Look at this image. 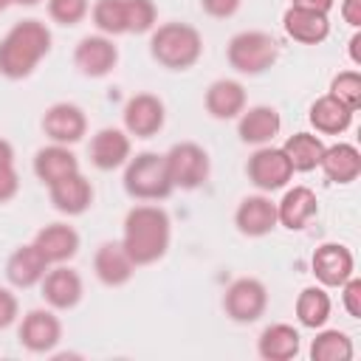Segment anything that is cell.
<instances>
[{
    "label": "cell",
    "instance_id": "obj_1",
    "mask_svg": "<svg viewBox=\"0 0 361 361\" xmlns=\"http://www.w3.org/2000/svg\"><path fill=\"white\" fill-rule=\"evenodd\" d=\"M169 237H172V223L161 206L141 203L127 212L121 245L130 254L135 268L158 262L169 248Z\"/></svg>",
    "mask_w": 361,
    "mask_h": 361
},
{
    "label": "cell",
    "instance_id": "obj_2",
    "mask_svg": "<svg viewBox=\"0 0 361 361\" xmlns=\"http://www.w3.org/2000/svg\"><path fill=\"white\" fill-rule=\"evenodd\" d=\"M51 51V31L39 20H23L0 39V73L8 79H25Z\"/></svg>",
    "mask_w": 361,
    "mask_h": 361
},
{
    "label": "cell",
    "instance_id": "obj_3",
    "mask_svg": "<svg viewBox=\"0 0 361 361\" xmlns=\"http://www.w3.org/2000/svg\"><path fill=\"white\" fill-rule=\"evenodd\" d=\"M149 54L158 65H164L169 71H186L203 54L200 31L189 23H164V25L152 28Z\"/></svg>",
    "mask_w": 361,
    "mask_h": 361
},
{
    "label": "cell",
    "instance_id": "obj_4",
    "mask_svg": "<svg viewBox=\"0 0 361 361\" xmlns=\"http://www.w3.org/2000/svg\"><path fill=\"white\" fill-rule=\"evenodd\" d=\"M124 189L135 200H164L172 192L166 158L158 152H138L124 166Z\"/></svg>",
    "mask_w": 361,
    "mask_h": 361
},
{
    "label": "cell",
    "instance_id": "obj_5",
    "mask_svg": "<svg viewBox=\"0 0 361 361\" xmlns=\"http://www.w3.org/2000/svg\"><path fill=\"white\" fill-rule=\"evenodd\" d=\"M226 56L234 71L257 76L279 59V42L265 31H240L228 39Z\"/></svg>",
    "mask_w": 361,
    "mask_h": 361
},
{
    "label": "cell",
    "instance_id": "obj_6",
    "mask_svg": "<svg viewBox=\"0 0 361 361\" xmlns=\"http://www.w3.org/2000/svg\"><path fill=\"white\" fill-rule=\"evenodd\" d=\"M166 172L172 180V189H197L209 178V155L200 144L180 141L166 155Z\"/></svg>",
    "mask_w": 361,
    "mask_h": 361
},
{
    "label": "cell",
    "instance_id": "obj_7",
    "mask_svg": "<svg viewBox=\"0 0 361 361\" xmlns=\"http://www.w3.org/2000/svg\"><path fill=\"white\" fill-rule=\"evenodd\" d=\"M268 307V290L259 279L254 276H240L228 285L226 296H223V310L228 319L240 322V324H248V322H257Z\"/></svg>",
    "mask_w": 361,
    "mask_h": 361
},
{
    "label": "cell",
    "instance_id": "obj_8",
    "mask_svg": "<svg viewBox=\"0 0 361 361\" xmlns=\"http://www.w3.org/2000/svg\"><path fill=\"white\" fill-rule=\"evenodd\" d=\"M245 172H248V180L262 192H276L288 186V180L293 178V166L285 158L282 147H265V144L248 158Z\"/></svg>",
    "mask_w": 361,
    "mask_h": 361
},
{
    "label": "cell",
    "instance_id": "obj_9",
    "mask_svg": "<svg viewBox=\"0 0 361 361\" xmlns=\"http://www.w3.org/2000/svg\"><path fill=\"white\" fill-rule=\"evenodd\" d=\"M310 268L316 274V279L324 285V288H341L353 271H355V259H353V251L341 243H324L313 251L310 257Z\"/></svg>",
    "mask_w": 361,
    "mask_h": 361
},
{
    "label": "cell",
    "instance_id": "obj_10",
    "mask_svg": "<svg viewBox=\"0 0 361 361\" xmlns=\"http://www.w3.org/2000/svg\"><path fill=\"white\" fill-rule=\"evenodd\" d=\"M85 130H87V118H85V110L79 104L56 102L42 116V133L54 144H65V147L76 144V141H82Z\"/></svg>",
    "mask_w": 361,
    "mask_h": 361
},
{
    "label": "cell",
    "instance_id": "obj_11",
    "mask_svg": "<svg viewBox=\"0 0 361 361\" xmlns=\"http://www.w3.org/2000/svg\"><path fill=\"white\" fill-rule=\"evenodd\" d=\"M73 62H76V68H79L85 76L102 79V76H107V73L116 68V62H118V48L113 45L110 37H104V34H90V37H82V39H79V45H76V51H73Z\"/></svg>",
    "mask_w": 361,
    "mask_h": 361
},
{
    "label": "cell",
    "instance_id": "obj_12",
    "mask_svg": "<svg viewBox=\"0 0 361 361\" xmlns=\"http://www.w3.org/2000/svg\"><path fill=\"white\" fill-rule=\"evenodd\" d=\"M124 130L135 138H149L164 127V102L152 93H135L124 104Z\"/></svg>",
    "mask_w": 361,
    "mask_h": 361
},
{
    "label": "cell",
    "instance_id": "obj_13",
    "mask_svg": "<svg viewBox=\"0 0 361 361\" xmlns=\"http://www.w3.org/2000/svg\"><path fill=\"white\" fill-rule=\"evenodd\" d=\"M62 338V324L51 310H28L20 322V344L31 353H51Z\"/></svg>",
    "mask_w": 361,
    "mask_h": 361
},
{
    "label": "cell",
    "instance_id": "obj_14",
    "mask_svg": "<svg viewBox=\"0 0 361 361\" xmlns=\"http://www.w3.org/2000/svg\"><path fill=\"white\" fill-rule=\"evenodd\" d=\"M234 226L245 237H265L276 228V203L265 195H248L234 212Z\"/></svg>",
    "mask_w": 361,
    "mask_h": 361
},
{
    "label": "cell",
    "instance_id": "obj_15",
    "mask_svg": "<svg viewBox=\"0 0 361 361\" xmlns=\"http://www.w3.org/2000/svg\"><path fill=\"white\" fill-rule=\"evenodd\" d=\"M42 299L54 307V310H71L79 305L82 293H85V285H82V276L65 265H56V268H48L45 276H42Z\"/></svg>",
    "mask_w": 361,
    "mask_h": 361
},
{
    "label": "cell",
    "instance_id": "obj_16",
    "mask_svg": "<svg viewBox=\"0 0 361 361\" xmlns=\"http://www.w3.org/2000/svg\"><path fill=\"white\" fill-rule=\"evenodd\" d=\"M34 245L48 259V265H62L79 251V231L68 223H48L37 231Z\"/></svg>",
    "mask_w": 361,
    "mask_h": 361
},
{
    "label": "cell",
    "instance_id": "obj_17",
    "mask_svg": "<svg viewBox=\"0 0 361 361\" xmlns=\"http://www.w3.org/2000/svg\"><path fill=\"white\" fill-rule=\"evenodd\" d=\"M90 161L99 169H116L130 161V135L118 127H102L90 138Z\"/></svg>",
    "mask_w": 361,
    "mask_h": 361
},
{
    "label": "cell",
    "instance_id": "obj_18",
    "mask_svg": "<svg viewBox=\"0 0 361 361\" xmlns=\"http://www.w3.org/2000/svg\"><path fill=\"white\" fill-rule=\"evenodd\" d=\"M48 192H51L54 209L62 212V214H82L93 203V186L82 172L59 178L56 183L48 186Z\"/></svg>",
    "mask_w": 361,
    "mask_h": 361
},
{
    "label": "cell",
    "instance_id": "obj_19",
    "mask_svg": "<svg viewBox=\"0 0 361 361\" xmlns=\"http://www.w3.org/2000/svg\"><path fill=\"white\" fill-rule=\"evenodd\" d=\"M316 212H319L316 192L307 186H293L276 203V223H282L290 231H302L316 217Z\"/></svg>",
    "mask_w": 361,
    "mask_h": 361
},
{
    "label": "cell",
    "instance_id": "obj_20",
    "mask_svg": "<svg viewBox=\"0 0 361 361\" xmlns=\"http://www.w3.org/2000/svg\"><path fill=\"white\" fill-rule=\"evenodd\" d=\"M282 28H285V34L290 39H296L302 45H319L330 34V20H327V14L290 6L285 11V17H282Z\"/></svg>",
    "mask_w": 361,
    "mask_h": 361
},
{
    "label": "cell",
    "instance_id": "obj_21",
    "mask_svg": "<svg viewBox=\"0 0 361 361\" xmlns=\"http://www.w3.org/2000/svg\"><path fill=\"white\" fill-rule=\"evenodd\" d=\"M93 271L104 285L118 288V285L130 282L135 265H133V259L121 243H102L96 248V257H93Z\"/></svg>",
    "mask_w": 361,
    "mask_h": 361
},
{
    "label": "cell",
    "instance_id": "obj_22",
    "mask_svg": "<svg viewBox=\"0 0 361 361\" xmlns=\"http://www.w3.org/2000/svg\"><path fill=\"white\" fill-rule=\"evenodd\" d=\"M45 271H48V259L39 254V248L34 243L14 248L6 262V276L14 288H31V285L42 282Z\"/></svg>",
    "mask_w": 361,
    "mask_h": 361
},
{
    "label": "cell",
    "instance_id": "obj_23",
    "mask_svg": "<svg viewBox=\"0 0 361 361\" xmlns=\"http://www.w3.org/2000/svg\"><path fill=\"white\" fill-rule=\"evenodd\" d=\"M282 127V118L274 107L268 104H257V107H248L240 113V124H237V133L245 144H254V147H262L268 144Z\"/></svg>",
    "mask_w": 361,
    "mask_h": 361
},
{
    "label": "cell",
    "instance_id": "obj_24",
    "mask_svg": "<svg viewBox=\"0 0 361 361\" xmlns=\"http://www.w3.org/2000/svg\"><path fill=\"white\" fill-rule=\"evenodd\" d=\"M319 166L327 175V180H333V183H353L361 175V152L353 144L338 141L333 147H324Z\"/></svg>",
    "mask_w": 361,
    "mask_h": 361
},
{
    "label": "cell",
    "instance_id": "obj_25",
    "mask_svg": "<svg viewBox=\"0 0 361 361\" xmlns=\"http://www.w3.org/2000/svg\"><path fill=\"white\" fill-rule=\"evenodd\" d=\"M257 353L265 361H290V358H296L299 355V330L285 324V322L268 324L257 338Z\"/></svg>",
    "mask_w": 361,
    "mask_h": 361
},
{
    "label": "cell",
    "instance_id": "obj_26",
    "mask_svg": "<svg viewBox=\"0 0 361 361\" xmlns=\"http://www.w3.org/2000/svg\"><path fill=\"white\" fill-rule=\"evenodd\" d=\"M203 102L214 118H237L245 110V87L234 79H217L209 85Z\"/></svg>",
    "mask_w": 361,
    "mask_h": 361
},
{
    "label": "cell",
    "instance_id": "obj_27",
    "mask_svg": "<svg viewBox=\"0 0 361 361\" xmlns=\"http://www.w3.org/2000/svg\"><path fill=\"white\" fill-rule=\"evenodd\" d=\"M73 172H79V161H76V155L65 144H51V147L37 149V155H34V175L45 186H51L59 178L73 175Z\"/></svg>",
    "mask_w": 361,
    "mask_h": 361
},
{
    "label": "cell",
    "instance_id": "obj_28",
    "mask_svg": "<svg viewBox=\"0 0 361 361\" xmlns=\"http://www.w3.org/2000/svg\"><path fill=\"white\" fill-rule=\"evenodd\" d=\"M353 113L347 104H341L338 99H333L330 93L327 96H319L313 104H310V124L316 127V133H324V135H341L350 124H353Z\"/></svg>",
    "mask_w": 361,
    "mask_h": 361
},
{
    "label": "cell",
    "instance_id": "obj_29",
    "mask_svg": "<svg viewBox=\"0 0 361 361\" xmlns=\"http://www.w3.org/2000/svg\"><path fill=\"white\" fill-rule=\"evenodd\" d=\"M282 152L285 158L290 161L293 172H310L319 166L322 161V152H324V144L319 135L313 133H293L288 135V141L282 144Z\"/></svg>",
    "mask_w": 361,
    "mask_h": 361
},
{
    "label": "cell",
    "instance_id": "obj_30",
    "mask_svg": "<svg viewBox=\"0 0 361 361\" xmlns=\"http://www.w3.org/2000/svg\"><path fill=\"white\" fill-rule=\"evenodd\" d=\"M330 307H333V302L324 288H305L296 296V319H299V324H305L310 330L324 327V322L330 319Z\"/></svg>",
    "mask_w": 361,
    "mask_h": 361
},
{
    "label": "cell",
    "instance_id": "obj_31",
    "mask_svg": "<svg viewBox=\"0 0 361 361\" xmlns=\"http://www.w3.org/2000/svg\"><path fill=\"white\" fill-rule=\"evenodd\" d=\"M313 361H350L353 358V338L341 330H322L310 341Z\"/></svg>",
    "mask_w": 361,
    "mask_h": 361
},
{
    "label": "cell",
    "instance_id": "obj_32",
    "mask_svg": "<svg viewBox=\"0 0 361 361\" xmlns=\"http://www.w3.org/2000/svg\"><path fill=\"white\" fill-rule=\"evenodd\" d=\"M93 23L104 37H118L127 34V20H124V0H96L93 3Z\"/></svg>",
    "mask_w": 361,
    "mask_h": 361
},
{
    "label": "cell",
    "instance_id": "obj_33",
    "mask_svg": "<svg viewBox=\"0 0 361 361\" xmlns=\"http://www.w3.org/2000/svg\"><path fill=\"white\" fill-rule=\"evenodd\" d=\"M155 3L152 0H124L127 34H147L155 28Z\"/></svg>",
    "mask_w": 361,
    "mask_h": 361
},
{
    "label": "cell",
    "instance_id": "obj_34",
    "mask_svg": "<svg viewBox=\"0 0 361 361\" xmlns=\"http://www.w3.org/2000/svg\"><path fill=\"white\" fill-rule=\"evenodd\" d=\"M330 96L338 99L341 104H347L350 110H358L361 107V73L358 71H341L338 76H333Z\"/></svg>",
    "mask_w": 361,
    "mask_h": 361
},
{
    "label": "cell",
    "instance_id": "obj_35",
    "mask_svg": "<svg viewBox=\"0 0 361 361\" xmlns=\"http://www.w3.org/2000/svg\"><path fill=\"white\" fill-rule=\"evenodd\" d=\"M90 3L87 0H48V14L59 25H76L87 17Z\"/></svg>",
    "mask_w": 361,
    "mask_h": 361
},
{
    "label": "cell",
    "instance_id": "obj_36",
    "mask_svg": "<svg viewBox=\"0 0 361 361\" xmlns=\"http://www.w3.org/2000/svg\"><path fill=\"white\" fill-rule=\"evenodd\" d=\"M341 299H344V310H347L353 319H361V279L350 276V279L341 285Z\"/></svg>",
    "mask_w": 361,
    "mask_h": 361
},
{
    "label": "cell",
    "instance_id": "obj_37",
    "mask_svg": "<svg viewBox=\"0 0 361 361\" xmlns=\"http://www.w3.org/2000/svg\"><path fill=\"white\" fill-rule=\"evenodd\" d=\"M17 192H20V175H17L14 164L0 166V203H8Z\"/></svg>",
    "mask_w": 361,
    "mask_h": 361
},
{
    "label": "cell",
    "instance_id": "obj_38",
    "mask_svg": "<svg viewBox=\"0 0 361 361\" xmlns=\"http://www.w3.org/2000/svg\"><path fill=\"white\" fill-rule=\"evenodd\" d=\"M17 313H20L17 296H14L8 288H0V330L11 327V324L17 322Z\"/></svg>",
    "mask_w": 361,
    "mask_h": 361
},
{
    "label": "cell",
    "instance_id": "obj_39",
    "mask_svg": "<svg viewBox=\"0 0 361 361\" xmlns=\"http://www.w3.org/2000/svg\"><path fill=\"white\" fill-rule=\"evenodd\" d=\"M200 6H203V11H206L209 17L226 20V17H231V14L240 8V0H200Z\"/></svg>",
    "mask_w": 361,
    "mask_h": 361
},
{
    "label": "cell",
    "instance_id": "obj_40",
    "mask_svg": "<svg viewBox=\"0 0 361 361\" xmlns=\"http://www.w3.org/2000/svg\"><path fill=\"white\" fill-rule=\"evenodd\" d=\"M341 17L347 25L358 28L361 25V0H344L341 3Z\"/></svg>",
    "mask_w": 361,
    "mask_h": 361
},
{
    "label": "cell",
    "instance_id": "obj_41",
    "mask_svg": "<svg viewBox=\"0 0 361 361\" xmlns=\"http://www.w3.org/2000/svg\"><path fill=\"white\" fill-rule=\"evenodd\" d=\"M336 0H290V6L296 8H310V11H319V14H327L333 8Z\"/></svg>",
    "mask_w": 361,
    "mask_h": 361
},
{
    "label": "cell",
    "instance_id": "obj_42",
    "mask_svg": "<svg viewBox=\"0 0 361 361\" xmlns=\"http://www.w3.org/2000/svg\"><path fill=\"white\" fill-rule=\"evenodd\" d=\"M6 164H14V147L6 138H0V166H6Z\"/></svg>",
    "mask_w": 361,
    "mask_h": 361
},
{
    "label": "cell",
    "instance_id": "obj_43",
    "mask_svg": "<svg viewBox=\"0 0 361 361\" xmlns=\"http://www.w3.org/2000/svg\"><path fill=\"white\" fill-rule=\"evenodd\" d=\"M350 59L355 65H361V34H353L350 37Z\"/></svg>",
    "mask_w": 361,
    "mask_h": 361
},
{
    "label": "cell",
    "instance_id": "obj_44",
    "mask_svg": "<svg viewBox=\"0 0 361 361\" xmlns=\"http://www.w3.org/2000/svg\"><path fill=\"white\" fill-rule=\"evenodd\" d=\"M11 3H17V6H37L39 0H11Z\"/></svg>",
    "mask_w": 361,
    "mask_h": 361
},
{
    "label": "cell",
    "instance_id": "obj_45",
    "mask_svg": "<svg viewBox=\"0 0 361 361\" xmlns=\"http://www.w3.org/2000/svg\"><path fill=\"white\" fill-rule=\"evenodd\" d=\"M8 6H11V0H0V11H6Z\"/></svg>",
    "mask_w": 361,
    "mask_h": 361
}]
</instances>
